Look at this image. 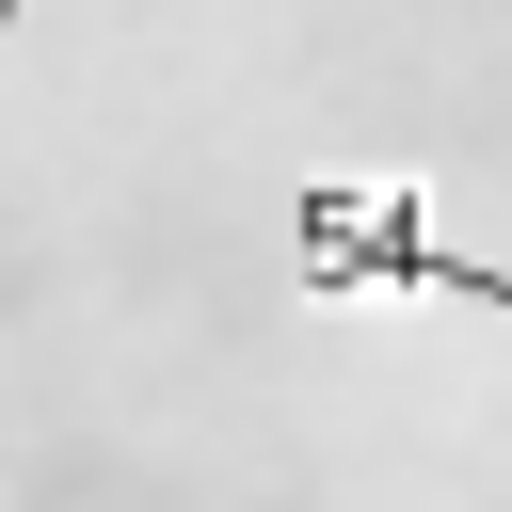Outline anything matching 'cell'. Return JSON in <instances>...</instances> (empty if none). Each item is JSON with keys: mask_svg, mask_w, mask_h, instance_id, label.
I'll return each mask as SVG.
<instances>
[{"mask_svg": "<svg viewBox=\"0 0 512 512\" xmlns=\"http://www.w3.org/2000/svg\"><path fill=\"white\" fill-rule=\"evenodd\" d=\"M0 48H16V0H0Z\"/></svg>", "mask_w": 512, "mask_h": 512, "instance_id": "7a4b0ae2", "label": "cell"}, {"mask_svg": "<svg viewBox=\"0 0 512 512\" xmlns=\"http://www.w3.org/2000/svg\"><path fill=\"white\" fill-rule=\"evenodd\" d=\"M288 256H304V288H336V304L400 288V304H496V320H512V272H496V256H448L400 192H336V176H320V192L288 208Z\"/></svg>", "mask_w": 512, "mask_h": 512, "instance_id": "6da1fadb", "label": "cell"}]
</instances>
